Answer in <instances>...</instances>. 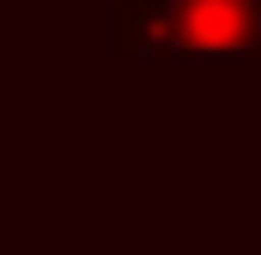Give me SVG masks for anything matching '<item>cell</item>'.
I'll list each match as a JSON object with an SVG mask.
<instances>
[{
  "mask_svg": "<svg viewBox=\"0 0 261 255\" xmlns=\"http://www.w3.org/2000/svg\"><path fill=\"white\" fill-rule=\"evenodd\" d=\"M116 55H261V0H116Z\"/></svg>",
  "mask_w": 261,
  "mask_h": 255,
  "instance_id": "obj_1",
  "label": "cell"
}]
</instances>
